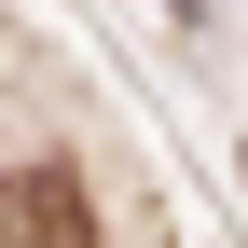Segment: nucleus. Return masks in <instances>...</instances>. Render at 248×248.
Segmentation results:
<instances>
[{"label": "nucleus", "mask_w": 248, "mask_h": 248, "mask_svg": "<svg viewBox=\"0 0 248 248\" xmlns=\"http://www.w3.org/2000/svg\"><path fill=\"white\" fill-rule=\"evenodd\" d=\"M0 248H97L83 179L69 166H14V179H0Z\"/></svg>", "instance_id": "1"}]
</instances>
